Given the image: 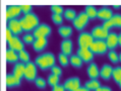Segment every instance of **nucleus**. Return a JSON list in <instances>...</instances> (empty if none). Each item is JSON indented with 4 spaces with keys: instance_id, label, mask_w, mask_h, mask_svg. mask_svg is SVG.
Instances as JSON below:
<instances>
[{
    "instance_id": "44",
    "label": "nucleus",
    "mask_w": 121,
    "mask_h": 91,
    "mask_svg": "<svg viewBox=\"0 0 121 91\" xmlns=\"http://www.w3.org/2000/svg\"><path fill=\"white\" fill-rule=\"evenodd\" d=\"M118 46L121 48V32L118 35Z\"/></svg>"
},
{
    "instance_id": "24",
    "label": "nucleus",
    "mask_w": 121,
    "mask_h": 91,
    "mask_svg": "<svg viewBox=\"0 0 121 91\" xmlns=\"http://www.w3.org/2000/svg\"><path fill=\"white\" fill-rule=\"evenodd\" d=\"M58 32L61 38H63L64 40H67L69 39L70 36L72 35V28L70 26H60L58 28Z\"/></svg>"
},
{
    "instance_id": "38",
    "label": "nucleus",
    "mask_w": 121,
    "mask_h": 91,
    "mask_svg": "<svg viewBox=\"0 0 121 91\" xmlns=\"http://www.w3.org/2000/svg\"><path fill=\"white\" fill-rule=\"evenodd\" d=\"M19 7H21V10H22V12L23 13V14H29V13H31L32 12V5H19Z\"/></svg>"
},
{
    "instance_id": "26",
    "label": "nucleus",
    "mask_w": 121,
    "mask_h": 91,
    "mask_svg": "<svg viewBox=\"0 0 121 91\" xmlns=\"http://www.w3.org/2000/svg\"><path fill=\"white\" fill-rule=\"evenodd\" d=\"M69 64L72 67H74V68L79 69V68H82L83 62L77 55H71L69 57Z\"/></svg>"
},
{
    "instance_id": "30",
    "label": "nucleus",
    "mask_w": 121,
    "mask_h": 91,
    "mask_svg": "<svg viewBox=\"0 0 121 91\" xmlns=\"http://www.w3.org/2000/svg\"><path fill=\"white\" fill-rule=\"evenodd\" d=\"M18 59L22 61V63L23 64H26V63H29V62H31L30 61V54L26 52V51L23 49L22 51H21V52H18Z\"/></svg>"
},
{
    "instance_id": "23",
    "label": "nucleus",
    "mask_w": 121,
    "mask_h": 91,
    "mask_svg": "<svg viewBox=\"0 0 121 91\" xmlns=\"http://www.w3.org/2000/svg\"><path fill=\"white\" fill-rule=\"evenodd\" d=\"M85 13L89 17V19L94 20V19L97 18V16H98V9H97L94 5H88V6H86Z\"/></svg>"
},
{
    "instance_id": "45",
    "label": "nucleus",
    "mask_w": 121,
    "mask_h": 91,
    "mask_svg": "<svg viewBox=\"0 0 121 91\" xmlns=\"http://www.w3.org/2000/svg\"><path fill=\"white\" fill-rule=\"evenodd\" d=\"M121 6L120 5H114V8H116V9H118V8H120Z\"/></svg>"
},
{
    "instance_id": "33",
    "label": "nucleus",
    "mask_w": 121,
    "mask_h": 91,
    "mask_svg": "<svg viewBox=\"0 0 121 91\" xmlns=\"http://www.w3.org/2000/svg\"><path fill=\"white\" fill-rule=\"evenodd\" d=\"M35 40H36V38L34 36V35L33 33H30V32L22 36V43H25L26 45H33Z\"/></svg>"
},
{
    "instance_id": "27",
    "label": "nucleus",
    "mask_w": 121,
    "mask_h": 91,
    "mask_svg": "<svg viewBox=\"0 0 121 91\" xmlns=\"http://www.w3.org/2000/svg\"><path fill=\"white\" fill-rule=\"evenodd\" d=\"M63 15H64V17L66 20H68V21H73L74 18L76 17V12L74 9L72 8H68V9H65L64 10V13H63Z\"/></svg>"
},
{
    "instance_id": "14",
    "label": "nucleus",
    "mask_w": 121,
    "mask_h": 91,
    "mask_svg": "<svg viewBox=\"0 0 121 91\" xmlns=\"http://www.w3.org/2000/svg\"><path fill=\"white\" fill-rule=\"evenodd\" d=\"M105 42L109 51H115V49L118 47V35L116 32H109Z\"/></svg>"
},
{
    "instance_id": "19",
    "label": "nucleus",
    "mask_w": 121,
    "mask_h": 91,
    "mask_svg": "<svg viewBox=\"0 0 121 91\" xmlns=\"http://www.w3.org/2000/svg\"><path fill=\"white\" fill-rule=\"evenodd\" d=\"M25 68H26V64L23 63H16L12 70V75L16 77L17 79L22 80L23 78V74H25Z\"/></svg>"
},
{
    "instance_id": "13",
    "label": "nucleus",
    "mask_w": 121,
    "mask_h": 91,
    "mask_svg": "<svg viewBox=\"0 0 121 91\" xmlns=\"http://www.w3.org/2000/svg\"><path fill=\"white\" fill-rule=\"evenodd\" d=\"M22 13V10L19 5H9L6 7V18L7 20L15 19L18 17Z\"/></svg>"
},
{
    "instance_id": "5",
    "label": "nucleus",
    "mask_w": 121,
    "mask_h": 91,
    "mask_svg": "<svg viewBox=\"0 0 121 91\" xmlns=\"http://www.w3.org/2000/svg\"><path fill=\"white\" fill-rule=\"evenodd\" d=\"M94 38L89 32H82L77 38L78 48H90L91 45L94 43Z\"/></svg>"
},
{
    "instance_id": "43",
    "label": "nucleus",
    "mask_w": 121,
    "mask_h": 91,
    "mask_svg": "<svg viewBox=\"0 0 121 91\" xmlns=\"http://www.w3.org/2000/svg\"><path fill=\"white\" fill-rule=\"evenodd\" d=\"M75 91H90V90H89L88 88H86L85 86H83V87H82V86H80L79 88H77Z\"/></svg>"
},
{
    "instance_id": "2",
    "label": "nucleus",
    "mask_w": 121,
    "mask_h": 91,
    "mask_svg": "<svg viewBox=\"0 0 121 91\" xmlns=\"http://www.w3.org/2000/svg\"><path fill=\"white\" fill-rule=\"evenodd\" d=\"M19 22H21L22 32L25 30L26 32H32V30L34 32V29L40 24L39 17L34 12L23 15V17L22 19H19Z\"/></svg>"
},
{
    "instance_id": "15",
    "label": "nucleus",
    "mask_w": 121,
    "mask_h": 91,
    "mask_svg": "<svg viewBox=\"0 0 121 91\" xmlns=\"http://www.w3.org/2000/svg\"><path fill=\"white\" fill-rule=\"evenodd\" d=\"M86 74L91 79H98L100 77V69L96 63H90L89 67L86 68Z\"/></svg>"
},
{
    "instance_id": "3",
    "label": "nucleus",
    "mask_w": 121,
    "mask_h": 91,
    "mask_svg": "<svg viewBox=\"0 0 121 91\" xmlns=\"http://www.w3.org/2000/svg\"><path fill=\"white\" fill-rule=\"evenodd\" d=\"M90 50L93 52L94 55H98V56H103L106 53H108V47L105 40H95L94 43L91 45Z\"/></svg>"
},
{
    "instance_id": "1",
    "label": "nucleus",
    "mask_w": 121,
    "mask_h": 91,
    "mask_svg": "<svg viewBox=\"0 0 121 91\" xmlns=\"http://www.w3.org/2000/svg\"><path fill=\"white\" fill-rule=\"evenodd\" d=\"M56 63V58L52 53H44L38 56L35 60V64L43 71H47L51 69Z\"/></svg>"
},
{
    "instance_id": "42",
    "label": "nucleus",
    "mask_w": 121,
    "mask_h": 91,
    "mask_svg": "<svg viewBox=\"0 0 121 91\" xmlns=\"http://www.w3.org/2000/svg\"><path fill=\"white\" fill-rule=\"evenodd\" d=\"M95 91H112V89H111L109 86H101Z\"/></svg>"
},
{
    "instance_id": "9",
    "label": "nucleus",
    "mask_w": 121,
    "mask_h": 91,
    "mask_svg": "<svg viewBox=\"0 0 121 91\" xmlns=\"http://www.w3.org/2000/svg\"><path fill=\"white\" fill-rule=\"evenodd\" d=\"M63 87L65 88L66 91H75L77 88L80 87V79L78 77L68 78L63 84Z\"/></svg>"
},
{
    "instance_id": "16",
    "label": "nucleus",
    "mask_w": 121,
    "mask_h": 91,
    "mask_svg": "<svg viewBox=\"0 0 121 91\" xmlns=\"http://www.w3.org/2000/svg\"><path fill=\"white\" fill-rule=\"evenodd\" d=\"M60 49H61V53L64 54L65 56L70 57L72 53V40L70 39L63 40L60 45Z\"/></svg>"
},
{
    "instance_id": "31",
    "label": "nucleus",
    "mask_w": 121,
    "mask_h": 91,
    "mask_svg": "<svg viewBox=\"0 0 121 91\" xmlns=\"http://www.w3.org/2000/svg\"><path fill=\"white\" fill-rule=\"evenodd\" d=\"M112 78L114 79V81H115L117 84L121 81V67H116V68L113 69Z\"/></svg>"
},
{
    "instance_id": "41",
    "label": "nucleus",
    "mask_w": 121,
    "mask_h": 91,
    "mask_svg": "<svg viewBox=\"0 0 121 91\" xmlns=\"http://www.w3.org/2000/svg\"><path fill=\"white\" fill-rule=\"evenodd\" d=\"M13 36V35H12V32L9 30L8 28H6V42H9V40H11V38Z\"/></svg>"
},
{
    "instance_id": "8",
    "label": "nucleus",
    "mask_w": 121,
    "mask_h": 91,
    "mask_svg": "<svg viewBox=\"0 0 121 91\" xmlns=\"http://www.w3.org/2000/svg\"><path fill=\"white\" fill-rule=\"evenodd\" d=\"M76 55L82 59L83 63H86V64L92 63L94 60V54L90 50V48H78Z\"/></svg>"
},
{
    "instance_id": "32",
    "label": "nucleus",
    "mask_w": 121,
    "mask_h": 91,
    "mask_svg": "<svg viewBox=\"0 0 121 91\" xmlns=\"http://www.w3.org/2000/svg\"><path fill=\"white\" fill-rule=\"evenodd\" d=\"M58 61H59V64L62 67H67L69 65V58L62 53H60L58 55Z\"/></svg>"
},
{
    "instance_id": "47",
    "label": "nucleus",
    "mask_w": 121,
    "mask_h": 91,
    "mask_svg": "<svg viewBox=\"0 0 121 91\" xmlns=\"http://www.w3.org/2000/svg\"><path fill=\"white\" fill-rule=\"evenodd\" d=\"M118 85H119V87H120V89H121V81H120V82L118 83Z\"/></svg>"
},
{
    "instance_id": "20",
    "label": "nucleus",
    "mask_w": 121,
    "mask_h": 91,
    "mask_svg": "<svg viewBox=\"0 0 121 91\" xmlns=\"http://www.w3.org/2000/svg\"><path fill=\"white\" fill-rule=\"evenodd\" d=\"M47 45H48V40L46 38H40L35 40L33 44V48L36 52H42L43 50H45Z\"/></svg>"
},
{
    "instance_id": "7",
    "label": "nucleus",
    "mask_w": 121,
    "mask_h": 91,
    "mask_svg": "<svg viewBox=\"0 0 121 91\" xmlns=\"http://www.w3.org/2000/svg\"><path fill=\"white\" fill-rule=\"evenodd\" d=\"M23 78L29 82H33L37 78V66L35 63L29 62L26 64L25 68V74H23Z\"/></svg>"
},
{
    "instance_id": "21",
    "label": "nucleus",
    "mask_w": 121,
    "mask_h": 91,
    "mask_svg": "<svg viewBox=\"0 0 121 91\" xmlns=\"http://www.w3.org/2000/svg\"><path fill=\"white\" fill-rule=\"evenodd\" d=\"M22 80L17 79L16 77H14L12 74H8L6 76V86L8 88H13V87H18L21 86Z\"/></svg>"
},
{
    "instance_id": "46",
    "label": "nucleus",
    "mask_w": 121,
    "mask_h": 91,
    "mask_svg": "<svg viewBox=\"0 0 121 91\" xmlns=\"http://www.w3.org/2000/svg\"><path fill=\"white\" fill-rule=\"evenodd\" d=\"M118 56H119V62L121 63V53L119 54V55H118Z\"/></svg>"
},
{
    "instance_id": "34",
    "label": "nucleus",
    "mask_w": 121,
    "mask_h": 91,
    "mask_svg": "<svg viewBox=\"0 0 121 91\" xmlns=\"http://www.w3.org/2000/svg\"><path fill=\"white\" fill-rule=\"evenodd\" d=\"M108 58L113 64H117L119 62V56L115 51H108Z\"/></svg>"
},
{
    "instance_id": "29",
    "label": "nucleus",
    "mask_w": 121,
    "mask_h": 91,
    "mask_svg": "<svg viewBox=\"0 0 121 91\" xmlns=\"http://www.w3.org/2000/svg\"><path fill=\"white\" fill-rule=\"evenodd\" d=\"M110 20H111V22H112L113 28H121V14H119V13L113 14L112 18H111Z\"/></svg>"
},
{
    "instance_id": "40",
    "label": "nucleus",
    "mask_w": 121,
    "mask_h": 91,
    "mask_svg": "<svg viewBox=\"0 0 121 91\" xmlns=\"http://www.w3.org/2000/svg\"><path fill=\"white\" fill-rule=\"evenodd\" d=\"M52 91H66V90H65L64 87H63V85H60V84H58V85L52 87Z\"/></svg>"
},
{
    "instance_id": "17",
    "label": "nucleus",
    "mask_w": 121,
    "mask_h": 91,
    "mask_svg": "<svg viewBox=\"0 0 121 91\" xmlns=\"http://www.w3.org/2000/svg\"><path fill=\"white\" fill-rule=\"evenodd\" d=\"M113 16V11L111 10L109 7H102L98 10V16L97 18H99L103 21H106V20H109L112 18Z\"/></svg>"
},
{
    "instance_id": "4",
    "label": "nucleus",
    "mask_w": 121,
    "mask_h": 91,
    "mask_svg": "<svg viewBox=\"0 0 121 91\" xmlns=\"http://www.w3.org/2000/svg\"><path fill=\"white\" fill-rule=\"evenodd\" d=\"M51 32H52V29L49 24H47V23H40V24L34 29L33 35L36 39H40V38L47 39L51 35Z\"/></svg>"
},
{
    "instance_id": "18",
    "label": "nucleus",
    "mask_w": 121,
    "mask_h": 91,
    "mask_svg": "<svg viewBox=\"0 0 121 91\" xmlns=\"http://www.w3.org/2000/svg\"><path fill=\"white\" fill-rule=\"evenodd\" d=\"M112 72H113L112 66L109 65V64H105V65H103V67L100 70V77L103 80L108 81L112 78Z\"/></svg>"
},
{
    "instance_id": "6",
    "label": "nucleus",
    "mask_w": 121,
    "mask_h": 91,
    "mask_svg": "<svg viewBox=\"0 0 121 91\" xmlns=\"http://www.w3.org/2000/svg\"><path fill=\"white\" fill-rule=\"evenodd\" d=\"M89 21H90L89 17L86 16L85 11H83V12H79L78 14L76 15V17L72 21V23H73V26L75 28V29L82 32V30L85 29V28L88 25Z\"/></svg>"
},
{
    "instance_id": "25",
    "label": "nucleus",
    "mask_w": 121,
    "mask_h": 91,
    "mask_svg": "<svg viewBox=\"0 0 121 91\" xmlns=\"http://www.w3.org/2000/svg\"><path fill=\"white\" fill-rule=\"evenodd\" d=\"M101 86H102L101 85V82L98 79H91L89 81H86V84H85V87L88 88L90 91H95Z\"/></svg>"
},
{
    "instance_id": "37",
    "label": "nucleus",
    "mask_w": 121,
    "mask_h": 91,
    "mask_svg": "<svg viewBox=\"0 0 121 91\" xmlns=\"http://www.w3.org/2000/svg\"><path fill=\"white\" fill-rule=\"evenodd\" d=\"M51 19H52L53 23H54V24H56V25H61L62 22H63V17H62V15H59V14H53V13H52Z\"/></svg>"
},
{
    "instance_id": "12",
    "label": "nucleus",
    "mask_w": 121,
    "mask_h": 91,
    "mask_svg": "<svg viewBox=\"0 0 121 91\" xmlns=\"http://www.w3.org/2000/svg\"><path fill=\"white\" fill-rule=\"evenodd\" d=\"M7 44L9 46V49L15 51L16 53L21 52V51H22L23 49H25V45H23L22 40L19 39L17 36H13L11 38V40H9Z\"/></svg>"
},
{
    "instance_id": "39",
    "label": "nucleus",
    "mask_w": 121,
    "mask_h": 91,
    "mask_svg": "<svg viewBox=\"0 0 121 91\" xmlns=\"http://www.w3.org/2000/svg\"><path fill=\"white\" fill-rule=\"evenodd\" d=\"M50 70H51L52 74H54V75H57V76H59V77L62 75V69L60 68V67H58L57 65H54Z\"/></svg>"
},
{
    "instance_id": "22",
    "label": "nucleus",
    "mask_w": 121,
    "mask_h": 91,
    "mask_svg": "<svg viewBox=\"0 0 121 91\" xmlns=\"http://www.w3.org/2000/svg\"><path fill=\"white\" fill-rule=\"evenodd\" d=\"M18 53L11 49H7L6 51V61L10 64H16L18 61Z\"/></svg>"
},
{
    "instance_id": "28",
    "label": "nucleus",
    "mask_w": 121,
    "mask_h": 91,
    "mask_svg": "<svg viewBox=\"0 0 121 91\" xmlns=\"http://www.w3.org/2000/svg\"><path fill=\"white\" fill-rule=\"evenodd\" d=\"M59 81H60V77L59 76L54 75V74H51V75H49L48 78H47V84H49L50 86L54 87L56 85H58Z\"/></svg>"
},
{
    "instance_id": "11",
    "label": "nucleus",
    "mask_w": 121,
    "mask_h": 91,
    "mask_svg": "<svg viewBox=\"0 0 121 91\" xmlns=\"http://www.w3.org/2000/svg\"><path fill=\"white\" fill-rule=\"evenodd\" d=\"M109 32H110L105 30L101 25H97L92 29L91 35L93 36L94 40H105L107 39V36H108Z\"/></svg>"
},
{
    "instance_id": "36",
    "label": "nucleus",
    "mask_w": 121,
    "mask_h": 91,
    "mask_svg": "<svg viewBox=\"0 0 121 91\" xmlns=\"http://www.w3.org/2000/svg\"><path fill=\"white\" fill-rule=\"evenodd\" d=\"M51 11L53 14H59V15H62L64 13V8L62 7L61 5H51Z\"/></svg>"
},
{
    "instance_id": "10",
    "label": "nucleus",
    "mask_w": 121,
    "mask_h": 91,
    "mask_svg": "<svg viewBox=\"0 0 121 91\" xmlns=\"http://www.w3.org/2000/svg\"><path fill=\"white\" fill-rule=\"evenodd\" d=\"M7 28L12 32L13 36H18L22 32V28L18 19H10L7 20Z\"/></svg>"
},
{
    "instance_id": "35",
    "label": "nucleus",
    "mask_w": 121,
    "mask_h": 91,
    "mask_svg": "<svg viewBox=\"0 0 121 91\" xmlns=\"http://www.w3.org/2000/svg\"><path fill=\"white\" fill-rule=\"evenodd\" d=\"M34 82H35L36 86L38 87L39 89H45L47 86V81L44 78H41V77H37Z\"/></svg>"
}]
</instances>
